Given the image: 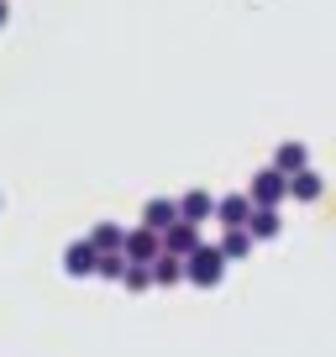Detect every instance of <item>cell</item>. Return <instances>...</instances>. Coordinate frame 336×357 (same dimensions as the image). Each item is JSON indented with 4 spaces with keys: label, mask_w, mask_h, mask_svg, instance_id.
<instances>
[{
    "label": "cell",
    "mask_w": 336,
    "mask_h": 357,
    "mask_svg": "<svg viewBox=\"0 0 336 357\" xmlns=\"http://www.w3.org/2000/svg\"><path fill=\"white\" fill-rule=\"evenodd\" d=\"M273 168H279L284 178L300 174V168H310V153H305V142H284L279 153H273Z\"/></svg>",
    "instance_id": "8fae6325"
},
{
    "label": "cell",
    "mask_w": 336,
    "mask_h": 357,
    "mask_svg": "<svg viewBox=\"0 0 336 357\" xmlns=\"http://www.w3.org/2000/svg\"><path fill=\"white\" fill-rule=\"evenodd\" d=\"M121 284L132 294H142V289H153V273H147V263H126V273H121Z\"/></svg>",
    "instance_id": "9a60e30c"
},
{
    "label": "cell",
    "mask_w": 336,
    "mask_h": 357,
    "mask_svg": "<svg viewBox=\"0 0 336 357\" xmlns=\"http://www.w3.org/2000/svg\"><path fill=\"white\" fill-rule=\"evenodd\" d=\"M221 273H226V257L215 252V247H194L190 257H184V279L190 284H200V289H211V284H221Z\"/></svg>",
    "instance_id": "6da1fadb"
},
{
    "label": "cell",
    "mask_w": 336,
    "mask_h": 357,
    "mask_svg": "<svg viewBox=\"0 0 336 357\" xmlns=\"http://www.w3.org/2000/svg\"><path fill=\"white\" fill-rule=\"evenodd\" d=\"M158 252H163V236H158V231H142V226H137V231H126V247H121L126 263H153Z\"/></svg>",
    "instance_id": "277c9868"
},
{
    "label": "cell",
    "mask_w": 336,
    "mask_h": 357,
    "mask_svg": "<svg viewBox=\"0 0 336 357\" xmlns=\"http://www.w3.org/2000/svg\"><path fill=\"white\" fill-rule=\"evenodd\" d=\"M194 247H200V226H190V221H174L163 231V252H174V257H190Z\"/></svg>",
    "instance_id": "5b68a950"
},
{
    "label": "cell",
    "mask_w": 336,
    "mask_h": 357,
    "mask_svg": "<svg viewBox=\"0 0 336 357\" xmlns=\"http://www.w3.org/2000/svg\"><path fill=\"white\" fill-rule=\"evenodd\" d=\"M147 273H153V284L174 289V284H184V257H174V252H158L153 263H147Z\"/></svg>",
    "instance_id": "ba28073f"
},
{
    "label": "cell",
    "mask_w": 336,
    "mask_h": 357,
    "mask_svg": "<svg viewBox=\"0 0 336 357\" xmlns=\"http://www.w3.org/2000/svg\"><path fill=\"white\" fill-rule=\"evenodd\" d=\"M95 263H100V252H95L90 242H74V247L63 252V273H68V279H90Z\"/></svg>",
    "instance_id": "8992f818"
},
{
    "label": "cell",
    "mask_w": 336,
    "mask_h": 357,
    "mask_svg": "<svg viewBox=\"0 0 336 357\" xmlns=\"http://www.w3.org/2000/svg\"><path fill=\"white\" fill-rule=\"evenodd\" d=\"M174 211H179V221H190V226H200V221H205V215H211V211H215V200H211V195H205V190H190V195H184V200H174Z\"/></svg>",
    "instance_id": "9c48e42d"
},
{
    "label": "cell",
    "mask_w": 336,
    "mask_h": 357,
    "mask_svg": "<svg viewBox=\"0 0 336 357\" xmlns=\"http://www.w3.org/2000/svg\"><path fill=\"white\" fill-rule=\"evenodd\" d=\"M84 242H90L95 247V252H121V247H126V226H116V221H105V226H95V231L90 236H84Z\"/></svg>",
    "instance_id": "30bf717a"
},
{
    "label": "cell",
    "mask_w": 336,
    "mask_h": 357,
    "mask_svg": "<svg viewBox=\"0 0 336 357\" xmlns=\"http://www.w3.org/2000/svg\"><path fill=\"white\" fill-rule=\"evenodd\" d=\"M247 200H252V211H279V205L289 200V178H284L279 168H263V174L252 178Z\"/></svg>",
    "instance_id": "7a4b0ae2"
},
{
    "label": "cell",
    "mask_w": 336,
    "mask_h": 357,
    "mask_svg": "<svg viewBox=\"0 0 336 357\" xmlns=\"http://www.w3.org/2000/svg\"><path fill=\"white\" fill-rule=\"evenodd\" d=\"M279 211H252L247 215V236H252V242H268V236H279Z\"/></svg>",
    "instance_id": "4fadbf2b"
},
{
    "label": "cell",
    "mask_w": 336,
    "mask_h": 357,
    "mask_svg": "<svg viewBox=\"0 0 336 357\" xmlns=\"http://www.w3.org/2000/svg\"><path fill=\"white\" fill-rule=\"evenodd\" d=\"M321 190H326V178L315 174V168H300V174H289V195H294V200H321Z\"/></svg>",
    "instance_id": "7c38bea8"
},
{
    "label": "cell",
    "mask_w": 336,
    "mask_h": 357,
    "mask_svg": "<svg viewBox=\"0 0 336 357\" xmlns=\"http://www.w3.org/2000/svg\"><path fill=\"white\" fill-rule=\"evenodd\" d=\"M95 273H100V279H116V284H121V273H126V257H121V252H105L100 263H95Z\"/></svg>",
    "instance_id": "2e32d148"
},
{
    "label": "cell",
    "mask_w": 336,
    "mask_h": 357,
    "mask_svg": "<svg viewBox=\"0 0 336 357\" xmlns=\"http://www.w3.org/2000/svg\"><path fill=\"white\" fill-rule=\"evenodd\" d=\"M6 16H11V6H6V0H0V26H6Z\"/></svg>",
    "instance_id": "e0dca14e"
},
{
    "label": "cell",
    "mask_w": 336,
    "mask_h": 357,
    "mask_svg": "<svg viewBox=\"0 0 336 357\" xmlns=\"http://www.w3.org/2000/svg\"><path fill=\"white\" fill-rule=\"evenodd\" d=\"M215 252H221L226 263H242V257L252 252V236H247V231H226V236H221V247H215Z\"/></svg>",
    "instance_id": "5bb4252c"
},
{
    "label": "cell",
    "mask_w": 336,
    "mask_h": 357,
    "mask_svg": "<svg viewBox=\"0 0 336 357\" xmlns=\"http://www.w3.org/2000/svg\"><path fill=\"white\" fill-rule=\"evenodd\" d=\"M211 215L226 226V231H247V215H252V200H247V195H221Z\"/></svg>",
    "instance_id": "3957f363"
},
{
    "label": "cell",
    "mask_w": 336,
    "mask_h": 357,
    "mask_svg": "<svg viewBox=\"0 0 336 357\" xmlns=\"http://www.w3.org/2000/svg\"><path fill=\"white\" fill-rule=\"evenodd\" d=\"M174 221H179V211H174V200H163V195L142 205V231H158V236H163Z\"/></svg>",
    "instance_id": "52a82bcc"
}]
</instances>
